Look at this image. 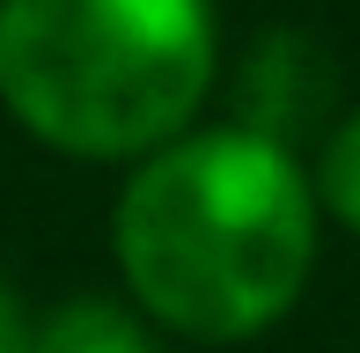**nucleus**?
<instances>
[{
    "instance_id": "1",
    "label": "nucleus",
    "mask_w": 360,
    "mask_h": 353,
    "mask_svg": "<svg viewBox=\"0 0 360 353\" xmlns=\"http://www.w3.org/2000/svg\"><path fill=\"white\" fill-rule=\"evenodd\" d=\"M110 250L155 324L206 346L257 339L309 287L316 191L294 148L243 125L184 133L125 176Z\"/></svg>"
},
{
    "instance_id": "3",
    "label": "nucleus",
    "mask_w": 360,
    "mask_h": 353,
    "mask_svg": "<svg viewBox=\"0 0 360 353\" xmlns=\"http://www.w3.org/2000/svg\"><path fill=\"white\" fill-rule=\"evenodd\" d=\"M236 103H243V133L287 148L331 103V59H323V44L302 37V30H265L250 44V59H243V74H236Z\"/></svg>"
},
{
    "instance_id": "4",
    "label": "nucleus",
    "mask_w": 360,
    "mask_h": 353,
    "mask_svg": "<svg viewBox=\"0 0 360 353\" xmlns=\"http://www.w3.org/2000/svg\"><path fill=\"white\" fill-rule=\"evenodd\" d=\"M37 353H162L155 331L140 324V316H125L118 302H96L81 295L67 309H52L37 324Z\"/></svg>"
},
{
    "instance_id": "5",
    "label": "nucleus",
    "mask_w": 360,
    "mask_h": 353,
    "mask_svg": "<svg viewBox=\"0 0 360 353\" xmlns=\"http://www.w3.org/2000/svg\"><path fill=\"white\" fill-rule=\"evenodd\" d=\"M316 199L331 206L346 229H360V110L331 133V148H323V162H316Z\"/></svg>"
},
{
    "instance_id": "6",
    "label": "nucleus",
    "mask_w": 360,
    "mask_h": 353,
    "mask_svg": "<svg viewBox=\"0 0 360 353\" xmlns=\"http://www.w3.org/2000/svg\"><path fill=\"white\" fill-rule=\"evenodd\" d=\"M0 353H37V324H30L22 295L8 287V272H0Z\"/></svg>"
},
{
    "instance_id": "2",
    "label": "nucleus",
    "mask_w": 360,
    "mask_h": 353,
    "mask_svg": "<svg viewBox=\"0 0 360 353\" xmlns=\"http://www.w3.org/2000/svg\"><path fill=\"white\" fill-rule=\"evenodd\" d=\"M214 67V0H0V103L89 162L184 140Z\"/></svg>"
}]
</instances>
